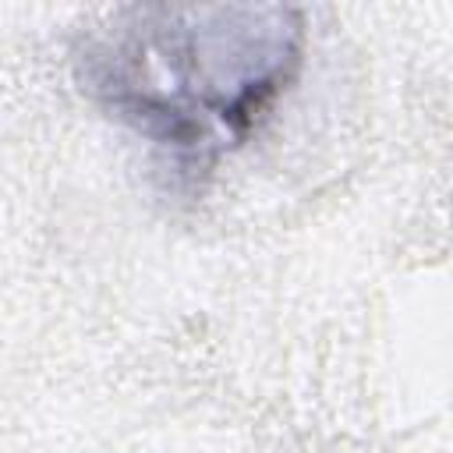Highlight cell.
I'll use <instances>...</instances> for the list:
<instances>
[{
    "mask_svg": "<svg viewBox=\"0 0 453 453\" xmlns=\"http://www.w3.org/2000/svg\"><path fill=\"white\" fill-rule=\"evenodd\" d=\"M304 60L287 4H138L85 28L81 92L180 170H209L251 138Z\"/></svg>",
    "mask_w": 453,
    "mask_h": 453,
    "instance_id": "obj_1",
    "label": "cell"
}]
</instances>
